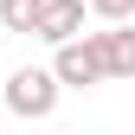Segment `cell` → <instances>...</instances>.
Instances as JSON below:
<instances>
[{
  "instance_id": "cell-1",
  "label": "cell",
  "mask_w": 135,
  "mask_h": 135,
  "mask_svg": "<svg viewBox=\"0 0 135 135\" xmlns=\"http://www.w3.org/2000/svg\"><path fill=\"white\" fill-rule=\"evenodd\" d=\"M58 90H64V84L52 77V64H20V71L7 77V109L26 116V122H39V116L58 109Z\"/></svg>"
},
{
  "instance_id": "cell-2",
  "label": "cell",
  "mask_w": 135,
  "mask_h": 135,
  "mask_svg": "<svg viewBox=\"0 0 135 135\" xmlns=\"http://www.w3.org/2000/svg\"><path fill=\"white\" fill-rule=\"evenodd\" d=\"M52 77L64 84V90H90V84L109 77V71H103V52H97V32H84V39L58 45V52H52Z\"/></svg>"
},
{
  "instance_id": "cell-3",
  "label": "cell",
  "mask_w": 135,
  "mask_h": 135,
  "mask_svg": "<svg viewBox=\"0 0 135 135\" xmlns=\"http://www.w3.org/2000/svg\"><path fill=\"white\" fill-rule=\"evenodd\" d=\"M84 13H90V0H45V13H39V32H32V39H45V45L58 52V45L84 39Z\"/></svg>"
},
{
  "instance_id": "cell-4",
  "label": "cell",
  "mask_w": 135,
  "mask_h": 135,
  "mask_svg": "<svg viewBox=\"0 0 135 135\" xmlns=\"http://www.w3.org/2000/svg\"><path fill=\"white\" fill-rule=\"evenodd\" d=\"M97 52H103V71H109V77H135V26L97 32Z\"/></svg>"
},
{
  "instance_id": "cell-5",
  "label": "cell",
  "mask_w": 135,
  "mask_h": 135,
  "mask_svg": "<svg viewBox=\"0 0 135 135\" xmlns=\"http://www.w3.org/2000/svg\"><path fill=\"white\" fill-rule=\"evenodd\" d=\"M39 13H45V0H0V32H39Z\"/></svg>"
},
{
  "instance_id": "cell-6",
  "label": "cell",
  "mask_w": 135,
  "mask_h": 135,
  "mask_svg": "<svg viewBox=\"0 0 135 135\" xmlns=\"http://www.w3.org/2000/svg\"><path fill=\"white\" fill-rule=\"evenodd\" d=\"M90 13H97L103 26H129V20H135V0H90Z\"/></svg>"
}]
</instances>
